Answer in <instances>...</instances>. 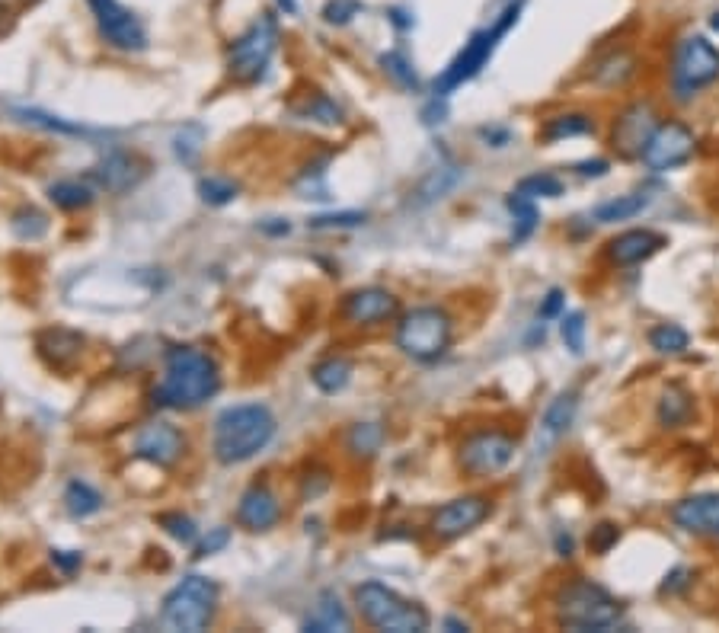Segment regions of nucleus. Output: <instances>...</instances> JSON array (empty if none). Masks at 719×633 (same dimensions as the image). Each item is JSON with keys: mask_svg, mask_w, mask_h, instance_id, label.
Returning a JSON list of instances; mask_svg holds the SVG:
<instances>
[{"mask_svg": "<svg viewBox=\"0 0 719 633\" xmlns=\"http://www.w3.org/2000/svg\"><path fill=\"white\" fill-rule=\"evenodd\" d=\"M221 391L218 365L208 352L192 346H176L167 352L163 378L154 391V400L167 410H199Z\"/></svg>", "mask_w": 719, "mask_h": 633, "instance_id": "f257e3e1", "label": "nucleus"}, {"mask_svg": "<svg viewBox=\"0 0 719 633\" xmlns=\"http://www.w3.org/2000/svg\"><path fill=\"white\" fill-rule=\"evenodd\" d=\"M275 438V416L263 403H243L215 419V458L221 464H243L256 458Z\"/></svg>", "mask_w": 719, "mask_h": 633, "instance_id": "f03ea898", "label": "nucleus"}, {"mask_svg": "<svg viewBox=\"0 0 719 633\" xmlns=\"http://www.w3.org/2000/svg\"><path fill=\"white\" fill-rule=\"evenodd\" d=\"M521 7H525V0H512V4L505 7L493 23L473 32V36L464 42L461 52L451 58V64H448V68L441 71V77L435 80V93H438V96L454 93L457 87H464L467 80H473V77H477V74L486 68V61L493 58V52L499 48V42L509 36V29L518 23Z\"/></svg>", "mask_w": 719, "mask_h": 633, "instance_id": "7ed1b4c3", "label": "nucleus"}, {"mask_svg": "<svg viewBox=\"0 0 719 633\" xmlns=\"http://www.w3.org/2000/svg\"><path fill=\"white\" fill-rule=\"evenodd\" d=\"M553 605H557L560 627H566V630L608 633L620 624V614H624L617 605V598L592 579L566 582Z\"/></svg>", "mask_w": 719, "mask_h": 633, "instance_id": "20e7f679", "label": "nucleus"}, {"mask_svg": "<svg viewBox=\"0 0 719 633\" xmlns=\"http://www.w3.org/2000/svg\"><path fill=\"white\" fill-rule=\"evenodd\" d=\"M355 605L362 621L374 630H390V633H422L429 630V611L403 598L384 582H362L355 589Z\"/></svg>", "mask_w": 719, "mask_h": 633, "instance_id": "39448f33", "label": "nucleus"}, {"mask_svg": "<svg viewBox=\"0 0 719 633\" xmlns=\"http://www.w3.org/2000/svg\"><path fill=\"white\" fill-rule=\"evenodd\" d=\"M454 323L441 307H413L397 323V349L416 362H438L448 352Z\"/></svg>", "mask_w": 719, "mask_h": 633, "instance_id": "423d86ee", "label": "nucleus"}, {"mask_svg": "<svg viewBox=\"0 0 719 633\" xmlns=\"http://www.w3.org/2000/svg\"><path fill=\"white\" fill-rule=\"evenodd\" d=\"M275 48H279V20L272 13L256 16L234 39L231 55H227V71L237 84H256L266 77Z\"/></svg>", "mask_w": 719, "mask_h": 633, "instance_id": "0eeeda50", "label": "nucleus"}, {"mask_svg": "<svg viewBox=\"0 0 719 633\" xmlns=\"http://www.w3.org/2000/svg\"><path fill=\"white\" fill-rule=\"evenodd\" d=\"M218 611V586L208 576H186L163 598V624L170 630L199 633Z\"/></svg>", "mask_w": 719, "mask_h": 633, "instance_id": "6e6552de", "label": "nucleus"}, {"mask_svg": "<svg viewBox=\"0 0 719 633\" xmlns=\"http://www.w3.org/2000/svg\"><path fill=\"white\" fill-rule=\"evenodd\" d=\"M719 80V48L704 36H688L675 45L672 55V93L688 103L691 96Z\"/></svg>", "mask_w": 719, "mask_h": 633, "instance_id": "1a4fd4ad", "label": "nucleus"}, {"mask_svg": "<svg viewBox=\"0 0 719 633\" xmlns=\"http://www.w3.org/2000/svg\"><path fill=\"white\" fill-rule=\"evenodd\" d=\"M697 151V138L694 132L684 122H675V119H668V122H659L656 128H652V135L649 141L643 144V167L652 170V173H668V170H678L684 167L688 160L694 157Z\"/></svg>", "mask_w": 719, "mask_h": 633, "instance_id": "9d476101", "label": "nucleus"}, {"mask_svg": "<svg viewBox=\"0 0 719 633\" xmlns=\"http://www.w3.org/2000/svg\"><path fill=\"white\" fill-rule=\"evenodd\" d=\"M518 442L502 429H480L464 438L457 461L470 477H493L512 464Z\"/></svg>", "mask_w": 719, "mask_h": 633, "instance_id": "9b49d317", "label": "nucleus"}, {"mask_svg": "<svg viewBox=\"0 0 719 633\" xmlns=\"http://www.w3.org/2000/svg\"><path fill=\"white\" fill-rule=\"evenodd\" d=\"M87 7L93 13L100 36L112 48H119V52H144L147 48L144 23L122 4V0H87Z\"/></svg>", "mask_w": 719, "mask_h": 633, "instance_id": "f8f14e48", "label": "nucleus"}, {"mask_svg": "<svg viewBox=\"0 0 719 633\" xmlns=\"http://www.w3.org/2000/svg\"><path fill=\"white\" fill-rule=\"evenodd\" d=\"M493 512V502L486 496H457L448 506H441L432 518V534L438 541H457L467 531L486 522V515Z\"/></svg>", "mask_w": 719, "mask_h": 633, "instance_id": "ddd939ff", "label": "nucleus"}, {"mask_svg": "<svg viewBox=\"0 0 719 633\" xmlns=\"http://www.w3.org/2000/svg\"><path fill=\"white\" fill-rule=\"evenodd\" d=\"M186 451V438L170 422H147L135 435V454L157 467H173Z\"/></svg>", "mask_w": 719, "mask_h": 633, "instance_id": "4468645a", "label": "nucleus"}, {"mask_svg": "<svg viewBox=\"0 0 719 633\" xmlns=\"http://www.w3.org/2000/svg\"><path fill=\"white\" fill-rule=\"evenodd\" d=\"M656 112H652L649 103H633L617 116L614 128H611V144L620 157H640L643 144L649 141L652 128H656Z\"/></svg>", "mask_w": 719, "mask_h": 633, "instance_id": "2eb2a0df", "label": "nucleus"}, {"mask_svg": "<svg viewBox=\"0 0 719 633\" xmlns=\"http://www.w3.org/2000/svg\"><path fill=\"white\" fill-rule=\"evenodd\" d=\"M672 522L697 538H719V493H694L675 502Z\"/></svg>", "mask_w": 719, "mask_h": 633, "instance_id": "dca6fc26", "label": "nucleus"}, {"mask_svg": "<svg viewBox=\"0 0 719 633\" xmlns=\"http://www.w3.org/2000/svg\"><path fill=\"white\" fill-rule=\"evenodd\" d=\"M400 301L390 295L387 288H358L342 304V314H346L349 323H358V327H374V323H384L390 317H397Z\"/></svg>", "mask_w": 719, "mask_h": 633, "instance_id": "f3484780", "label": "nucleus"}, {"mask_svg": "<svg viewBox=\"0 0 719 633\" xmlns=\"http://www.w3.org/2000/svg\"><path fill=\"white\" fill-rule=\"evenodd\" d=\"M144 176V164L128 151H109L100 164L90 170V183L96 189H106V192H128L141 183Z\"/></svg>", "mask_w": 719, "mask_h": 633, "instance_id": "a211bd4d", "label": "nucleus"}, {"mask_svg": "<svg viewBox=\"0 0 719 633\" xmlns=\"http://www.w3.org/2000/svg\"><path fill=\"white\" fill-rule=\"evenodd\" d=\"M665 247V237L649 231V227H633V231H624L617 234L614 240H608V259L614 266L627 269V266H636V263H646L649 256H656L659 250Z\"/></svg>", "mask_w": 719, "mask_h": 633, "instance_id": "6ab92c4d", "label": "nucleus"}, {"mask_svg": "<svg viewBox=\"0 0 719 633\" xmlns=\"http://www.w3.org/2000/svg\"><path fill=\"white\" fill-rule=\"evenodd\" d=\"M282 518V506L275 493L269 490L266 483H253L247 493L240 496L237 506V522L250 531H269L275 522Z\"/></svg>", "mask_w": 719, "mask_h": 633, "instance_id": "aec40b11", "label": "nucleus"}, {"mask_svg": "<svg viewBox=\"0 0 719 633\" xmlns=\"http://www.w3.org/2000/svg\"><path fill=\"white\" fill-rule=\"evenodd\" d=\"M576 410H579L576 391H563L550 400V407L544 410V419H541V432H537V442H534L537 454L541 451L547 454L569 432V426H573V419H576Z\"/></svg>", "mask_w": 719, "mask_h": 633, "instance_id": "412c9836", "label": "nucleus"}, {"mask_svg": "<svg viewBox=\"0 0 719 633\" xmlns=\"http://www.w3.org/2000/svg\"><path fill=\"white\" fill-rule=\"evenodd\" d=\"M656 419L662 429H681L694 419V394L684 391L681 384H668L659 394L656 403Z\"/></svg>", "mask_w": 719, "mask_h": 633, "instance_id": "4be33fe9", "label": "nucleus"}, {"mask_svg": "<svg viewBox=\"0 0 719 633\" xmlns=\"http://www.w3.org/2000/svg\"><path fill=\"white\" fill-rule=\"evenodd\" d=\"M352 627V618L342 608L339 595L336 592H320L317 605L310 608L307 621H304V630H314V633H333V630H349Z\"/></svg>", "mask_w": 719, "mask_h": 633, "instance_id": "5701e85b", "label": "nucleus"}, {"mask_svg": "<svg viewBox=\"0 0 719 633\" xmlns=\"http://www.w3.org/2000/svg\"><path fill=\"white\" fill-rule=\"evenodd\" d=\"M39 349L55 368H68L80 355V349H84V336L58 327V330H48V333L39 336Z\"/></svg>", "mask_w": 719, "mask_h": 633, "instance_id": "b1692460", "label": "nucleus"}, {"mask_svg": "<svg viewBox=\"0 0 719 633\" xmlns=\"http://www.w3.org/2000/svg\"><path fill=\"white\" fill-rule=\"evenodd\" d=\"M582 135H595V119L585 116V112H560L544 122L541 138L547 144L553 141H566V138H582Z\"/></svg>", "mask_w": 719, "mask_h": 633, "instance_id": "393cba45", "label": "nucleus"}, {"mask_svg": "<svg viewBox=\"0 0 719 633\" xmlns=\"http://www.w3.org/2000/svg\"><path fill=\"white\" fill-rule=\"evenodd\" d=\"M457 180H461V170L457 167H435L426 180H422L413 192H410V205L422 208V205H432L435 199L441 196H448V192L457 186Z\"/></svg>", "mask_w": 719, "mask_h": 633, "instance_id": "a878e982", "label": "nucleus"}, {"mask_svg": "<svg viewBox=\"0 0 719 633\" xmlns=\"http://www.w3.org/2000/svg\"><path fill=\"white\" fill-rule=\"evenodd\" d=\"M649 205V196L646 192H627V196H617V199H608V202H601L595 211H592V218L598 224H614V221H630L636 218L640 211Z\"/></svg>", "mask_w": 719, "mask_h": 633, "instance_id": "bb28decb", "label": "nucleus"}, {"mask_svg": "<svg viewBox=\"0 0 719 633\" xmlns=\"http://www.w3.org/2000/svg\"><path fill=\"white\" fill-rule=\"evenodd\" d=\"M310 378H314V384L320 387L323 394H339L342 387L352 381V362L339 359V355H330V359H323V362L314 365Z\"/></svg>", "mask_w": 719, "mask_h": 633, "instance_id": "cd10ccee", "label": "nucleus"}, {"mask_svg": "<svg viewBox=\"0 0 719 633\" xmlns=\"http://www.w3.org/2000/svg\"><path fill=\"white\" fill-rule=\"evenodd\" d=\"M64 509H68L74 518H90L103 509V496L93 490L84 480H71L68 490H64Z\"/></svg>", "mask_w": 719, "mask_h": 633, "instance_id": "c85d7f7f", "label": "nucleus"}, {"mask_svg": "<svg viewBox=\"0 0 719 633\" xmlns=\"http://www.w3.org/2000/svg\"><path fill=\"white\" fill-rule=\"evenodd\" d=\"M291 112H294V116L307 119V122H323V125L342 122V109H339L326 93H307L304 103H294Z\"/></svg>", "mask_w": 719, "mask_h": 633, "instance_id": "c756f323", "label": "nucleus"}, {"mask_svg": "<svg viewBox=\"0 0 719 633\" xmlns=\"http://www.w3.org/2000/svg\"><path fill=\"white\" fill-rule=\"evenodd\" d=\"M509 211L515 215V234H512V243H525L534 231H537V224H541V211H537L534 199L528 196H521V192H512L509 196Z\"/></svg>", "mask_w": 719, "mask_h": 633, "instance_id": "7c9ffc66", "label": "nucleus"}, {"mask_svg": "<svg viewBox=\"0 0 719 633\" xmlns=\"http://www.w3.org/2000/svg\"><path fill=\"white\" fill-rule=\"evenodd\" d=\"M346 445H349V451L355 454V458H374L384 445V426L381 422H355V426L349 429Z\"/></svg>", "mask_w": 719, "mask_h": 633, "instance_id": "2f4dec72", "label": "nucleus"}, {"mask_svg": "<svg viewBox=\"0 0 719 633\" xmlns=\"http://www.w3.org/2000/svg\"><path fill=\"white\" fill-rule=\"evenodd\" d=\"M48 199L64 211H77V208H87L93 202V186L80 183V180H58V183L48 186Z\"/></svg>", "mask_w": 719, "mask_h": 633, "instance_id": "473e14b6", "label": "nucleus"}, {"mask_svg": "<svg viewBox=\"0 0 719 633\" xmlns=\"http://www.w3.org/2000/svg\"><path fill=\"white\" fill-rule=\"evenodd\" d=\"M633 74H636V61L627 52H614L595 68V80L601 87H624Z\"/></svg>", "mask_w": 719, "mask_h": 633, "instance_id": "72a5a7b5", "label": "nucleus"}, {"mask_svg": "<svg viewBox=\"0 0 719 633\" xmlns=\"http://www.w3.org/2000/svg\"><path fill=\"white\" fill-rule=\"evenodd\" d=\"M649 346L662 352V355H681L691 346V336L678 323H659V327L649 330Z\"/></svg>", "mask_w": 719, "mask_h": 633, "instance_id": "f704fd0d", "label": "nucleus"}, {"mask_svg": "<svg viewBox=\"0 0 719 633\" xmlns=\"http://www.w3.org/2000/svg\"><path fill=\"white\" fill-rule=\"evenodd\" d=\"M515 192H521V196H528V199H560L563 183H560V176H553V173H534V176H525Z\"/></svg>", "mask_w": 719, "mask_h": 633, "instance_id": "c9c22d12", "label": "nucleus"}, {"mask_svg": "<svg viewBox=\"0 0 719 633\" xmlns=\"http://www.w3.org/2000/svg\"><path fill=\"white\" fill-rule=\"evenodd\" d=\"M381 68L387 71V77L394 80L397 87H403V90H416L419 87V77L413 71L410 58H406L403 52H384L381 55Z\"/></svg>", "mask_w": 719, "mask_h": 633, "instance_id": "e433bc0d", "label": "nucleus"}, {"mask_svg": "<svg viewBox=\"0 0 719 633\" xmlns=\"http://www.w3.org/2000/svg\"><path fill=\"white\" fill-rule=\"evenodd\" d=\"M16 116H23L26 122L45 128V132H58V135H93L90 128H84V125H68L64 119H58V116H45V112H39V109H20V112H16Z\"/></svg>", "mask_w": 719, "mask_h": 633, "instance_id": "4c0bfd02", "label": "nucleus"}, {"mask_svg": "<svg viewBox=\"0 0 719 633\" xmlns=\"http://www.w3.org/2000/svg\"><path fill=\"white\" fill-rule=\"evenodd\" d=\"M199 196L208 205H227L237 199V186L231 180H221V176H205L199 183Z\"/></svg>", "mask_w": 719, "mask_h": 633, "instance_id": "58836bf2", "label": "nucleus"}, {"mask_svg": "<svg viewBox=\"0 0 719 633\" xmlns=\"http://www.w3.org/2000/svg\"><path fill=\"white\" fill-rule=\"evenodd\" d=\"M560 336H563V343H566L569 352H573V355H582V352H585V314H582V311L563 314Z\"/></svg>", "mask_w": 719, "mask_h": 633, "instance_id": "ea45409f", "label": "nucleus"}, {"mask_svg": "<svg viewBox=\"0 0 719 633\" xmlns=\"http://www.w3.org/2000/svg\"><path fill=\"white\" fill-rule=\"evenodd\" d=\"M157 522H160V528H163V531L170 534V538L183 541V544H192V541H195V534H199V528H195V522H192L189 515H183V512L160 515Z\"/></svg>", "mask_w": 719, "mask_h": 633, "instance_id": "a19ab883", "label": "nucleus"}, {"mask_svg": "<svg viewBox=\"0 0 719 633\" xmlns=\"http://www.w3.org/2000/svg\"><path fill=\"white\" fill-rule=\"evenodd\" d=\"M365 211H339V215H317L310 218L307 227L310 231H333V227H358L365 224Z\"/></svg>", "mask_w": 719, "mask_h": 633, "instance_id": "79ce46f5", "label": "nucleus"}, {"mask_svg": "<svg viewBox=\"0 0 719 633\" xmlns=\"http://www.w3.org/2000/svg\"><path fill=\"white\" fill-rule=\"evenodd\" d=\"M13 231L20 234L23 240H39L48 231V221H45V215H39V211L23 208L20 215L13 218Z\"/></svg>", "mask_w": 719, "mask_h": 633, "instance_id": "37998d69", "label": "nucleus"}, {"mask_svg": "<svg viewBox=\"0 0 719 633\" xmlns=\"http://www.w3.org/2000/svg\"><path fill=\"white\" fill-rule=\"evenodd\" d=\"M358 13H362L358 0H330V4L323 7V20L330 26H349Z\"/></svg>", "mask_w": 719, "mask_h": 633, "instance_id": "c03bdc74", "label": "nucleus"}, {"mask_svg": "<svg viewBox=\"0 0 719 633\" xmlns=\"http://www.w3.org/2000/svg\"><path fill=\"white\" fill-rule=\"evenodd\" d=\"M620 541V528L614 522H601L592 528V534H588V547H592V554L604 557V554H611V547Z\"/></svg>", "mask_w": 719, "mask_h": 633, "instance_id": "a18cd8bd", "label": "nucleus"}, {"mask_svg": "<svg viewBox=\"0 0 719 633\" xmlns=\"http://www.w3.org/2000/svg\"><path fill=\"white\" fill-rule=\"evenodd\" d=\"M563 307H566V291H563V288H550V291H547V298H544V304H541V320L560 317V314H563Z\"/></svg>", "mask_w": 719, "mask_h": 633, "instance_id": "49530a36", "label": "nucleus"}, {"mask_svg": "<svg viewBox=\"0 0 719 633\" xmlns=\"http://www.w3.org/2000/svg\"><path fill=\"white\" fill-rule=\"evenodd\" d=\"M227 541H231V531L227 528H215L208 534V538L199 544V550H195V557H208V554H215V550L227 547Z\"/></svg>", "mask_w": 719, "mask_h": 633, "instance_id": "de8ad7c7", "label": "nucleus"}, {"mask_svg": "<svg viewBox=\"0 0 719 633\" xmlns=\"http://www.w3.org/2000/svg\"><path fill=\"white\" fill-rule=\"evenodd\" d=\"M611 164L604 157H595V160H582V164H576V173L582 176V180H601V176H608Z\"/></svg>", "mask_w": 719, "mask_h": 633, "instance_id": "09e8293b", "label": "nucleus"}, {"mask_svg": "<svg viewBox=\"0 0 719 633\" xmlns=\"http://www.w3.org/2000/svg\"><path fill=\"white\" fill-rule=\"evenodd\" d=\"M688 576H691V573L684 570V566L672 570V573L665 576V582H662V595H678V592H684V589H688V582H691Z\"/></svg>", "mask_w": 719, "mask_h": 633, "instance_id": "8fccbe9b", "label": "nucleus"}, {"mask_svg": "<svg viewBox=\"0 0 719 633\" xmlns=\"http://www.w3.org/2000/svg\"><path fill=\"white\" fill-rule=\"evenodd\" d=\"M52 563L58 566L61 573H68V576H71V573H74L77 566L84 563V560H80L77 550H52Z\"/></svg>", "mask_w": 719, "mask_h": 633, "instance_id": "3c124183", "label": "nucleus"}, {"mask_svg": "<svg viewBox=\"0 0 719 633\" xmlns=\"http://www.w3.org/2000/svg\"><path fill=\"white\" fill-rule=\"evenodd\" d=\"M480 138L493 141V148H505L509 138H512V132H509V128H499V125H486V128H480Z\"/></svg>", "mask_w": 719, "mask_h": 633, "instance_id": "603ef678", "label": "nucleus"}, {"mask_svg": "<svg viewBox=\"0 0 719 633\" xmlns=\"http://www.w3.org/2000/svg\"><path fill=\"white\" fill-rule=\"evenodd\" d=\"M387 20L394 23L397 29H410V26H413V16L403 13L400 7H390V10H387Z\"/></svg>", "mask_w": 719, "mask_h": 633, "instance_id": "864d4df0", "label": "nucleus"}, {"mask_svg": "<svg viewBox=\"0 0 719 633\" xmlns=\"http://www.w3.org/2000/svg\"><path fill=\"white\" fill-rule=\"evenodd\" d=\"M573 534H557V550H560V557H573Z\"/></svg>", "mask_w": 719, "mask_h": 633, "instance_id": "5fc2aeb1", "label": "nucleus"}, {"mask_svg": "<svg viewBox=\"0 0 719 633\" xmlns=\"http://www.w3.org/2000/svg\"><path fill=\"white\" fill-rule=\"evenodd\" d=\"M275 4H279V10H285L288 16L298 13V0H275Z\"/></svg>", "mask_w": 719, "mask_h": 633, "instance_id": "6e6d98bb", "label": "nucleus"}, {"mask_svg": "<svg viewBox=\"0 0 719 633\" xmlns=\"http://www.w3.org/2000/svg\"><path fill=\"white\" fill-rule=\"evenodd\" d=\"M266 231H269V234H288L291 227H288V221H285V224H266Z\"/></svg>", "mask_w": 719, "mask_h": 633, "instance_id": "4d7b16f0", "label": "nucleus"}, {"mask_svg": "<svg viewBox=\"0 0 719 633\" xmlns=\"http://www.w3.org/2000/svg\"><path fill=\"white\" fill-rule=\"evenodd\" d=\"M710 29H713V32H719V10L710 16Z\"/></svg>", "mask_w": 719, "mask_h": 633, "instance_id": "13d9d810", "label": "nucleus"}, {"mask_svg": "<svg viewBox=\"0 0 719 633\" xmlns=\"http://www.w3.org/2000/svg\"><path fill=\"white\" fill-rule=\"evenodd\" d=\"M4 13H7V10H4V4H0V23H4Z\"/></svg>", "mask_w": 719, "mask_h": 633, "instance_id": "bf43d9fd", "label": "nucleus"}, {"mask_svg": "<svg viewBox=\"0 0 719 633\" xmlns=\"http://www.w3.org/2000/svg\"><path fill=\"white\" fill-rule=\"evenodd\" d=\"M716 541H719V538H716Z\"/></svg>", "mask_w": 719, "mask_h": 633, "instance_id": "052dcab7", "label": "nucleus"}]
</instances>
